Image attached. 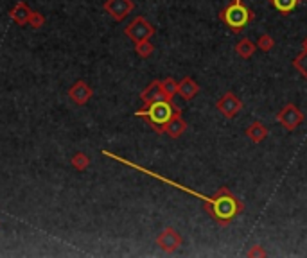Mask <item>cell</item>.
Instances as JSON below:
<instances>
[{
  "label": "cell",
  "instance_id": "10",
  "mask_svg": "<svg viewBox=\"0 0 307 258\" xmlns=\"http://www.w3.org/2000/svg\"><path fill=\"white\" fill-rule=\"evenodd\" d=\"M185 129H187V124H185V120L181 119V111L176 108V111H174V115L171 117V120L165 124L164 133H167L171 138H180V136L185 133Z\"/></svg>",
  "mask_w": 307,
  "mask_h": 258
},
{
  "label": "cell",
  "instance_id": "2",
  "mask_svg": "<svg viewBox=\"0 0 307 258\" xmlns=\"http://www.w3.org/2000/svg\"><path fill=\"white\" fill-rule=\"evenodd\" d=\"M176 108L172 106V101L162 99V101H155V103L146 104V108L140 111H137V117H144L153 127L156 129V133H164L165 124L171 120V117L174 115Z\"/></svg>",
  "mask_w": 307,
  "mask_h": 258
},
{
  "label": "cell",
  "instance_id": "7",
  "mask_svg": "<svg viewBox=\"0 0 307 258\" xmlns=\"http://www.w3.org/2000/svg\"><path fill=\"white\" fill-rule=\"evenodd\" d=\"M156 244H158L160 249L165 251V253H174V251L183 244V238H181V235L178 233L174 228H165L164 231L158 235V238H156Z\"/></svg>",
  "mask_w": 307,
  "mask_h": 258
},
{
  "label": "cell",
  "instance_id": "17",
  "mask_svg": "<svg viewBox=\"0 0 307 258\" xmlns=\"http://www.w3.org/2000/svg\"><path fill=\"white\" fill-rule=\"evenodd\" d=\"M162 90H164V94H165V99L172 101V97L178 94V82L172 77L164 79V81H162Z\"/></svg>",
  "mask_w": 307,
  "mask_h": 258
},
{
  "label": "cell",
  "instance_id": "8",
  "mask_svg": "<svg viewBox=\"0 0 307 258\" xmlns=\"http://www.w3.org/2000/svg\"><path fill=\"white\" fill-rule=\"evenodd\" d=\"M133 8H135V4L131 0H106L104 2V11L117 22L124 20L133 11Z\"/></svg>",
  "mask_w": 307,
  "mask_h": 258
},
{
  "label": "cell",
  "instance_id": "12",
  "mask_svg": "<svg viewBox=\"0 0 307 258\" xmlns=\"http://www.w3.org/2000/svg\"><path fill=\"white\" fill-rule=\"evenodd\" d=\"M178 94H180L185 101H191V99H194L198 94H200V84H198L193 77H189L187 75V77H183L180 82H178Z\"/></svg>",
  "mask_w": 307,
  "mask_h": 258
},
{
  "label": "cell",
  "instance_id": "24",
  "mask_svg": "<svg viewBox=\"0 0 307 258\" xmlns=\"http://www.w3.org/2000/svg\"><path fill=\"white\" fill-rule=\"evenodd\" d=\"M302 45H303V50H307V38H305V40H303V43H302Z\"/></svg>",
  "mask_w": 307,
  "mask_h": 258
},
{
  "label": "cell",
  "instance_id": "20",
  "mask_svg": "<svg viewBox=\"0 0 307 258\" xmlns=\"http://www.w3.org/2000/svg\"><path fill=\"white\" fill-rule=\"evenodd\" d=\"M275 47V40L271 38V34H261L257 41V49H261L262 52H270Z\"/></svg>",
  "mask_w": 307,
  "mask_h": 258
},
{
  "label": "cell",
  "instance_id": "13",
  "mask_svg": "<svg viewBox=\"0 0 307 258\" xmlns=\"http://www.w3.org/2000/svg\"><path fill=\"white\" fill-rule=\"evenodd\" d=\"M246 136H248L252 142L261 143L268 138V127L262 122H259V120H255V122H252L250 126L246 127Z\"/></svg>",
  "mask_w": 307,
  "mask_h": 258
},
{
  "label": "cell",
  "instance_id": "3",
  "mask_svg": "<svg viewBox=\"0 0 307 258\" xmlns=\"http://www.w3.org/2000/svg\"><path fill=\"white\" fill-rule=\"evenodd\" d=\"M219 18L232 29L233 33H239L241 29H244L246 25L254 20V13L242 4L241 0H232L221 13Z\"/></svg>",
  "mask_w": 307,
  "mask_h": 258
},
{
  "label": "cell",
  "instance_id": "1",
  "mask_svg": "<svg viewBox=\"0 0 307 258\" xmlns=\"http://www.w3.org/2000/svg\"><path fill=\"white\" fill-rule=\"evenodd\" d=\"M104 154H106V156H111V158H115V160L122 161V163L130 165V167H133V168H139V170L146 172V174H149V176H153V178H156V180H160V181H164V183L171 185V187H174V189L181 190V192L191 194V196H194V197H198V199H201V201L205 203V208L209 210V213L212 215V219L217 222V224H221V226L230 224V222H232L233 219L237 217L239 213L242 212V205L239 203V199H235V197H233L232 194H230V190L226 189V187H221V189L217 190V194H216L214 197H207V196H203V194L196 192V190H193V189H189V187H185V185L167 180V178L160 176V174H156V172H151V170H148V168L140 167V165L131 163V161H128V160H122V158H119V156H113L111 152H104Z\"/></svg>",
  "mask_w": 307,
  "mask_h": 258
},
{
  "label": "cell",
  "instance_id": "21",
  "mask_svg": "<svg viewBox=\"0 0 307 258\" xmlns=\"http://www.w3.org/2000/svg\"><path fill=\"white\" fill-rule=\"evenodd\" d=\"M70 163L74 165L78 170H85V168L90 165V158H88L85 152H78V154H74V158L70 160Z\"/></svg>",
  "mask_w": 307,
  "mask_h": 258
},
{
  "label": "cell",
  "instance_id": "22",
  "mask_svg": "<svg viewBox=\"0 0 307 258\" xmlns=\"http://www.w3.org/2000/svg\"><path fill=\"white\" fill-rule=\"evenodd\" d=\"M45 24V18H43V15H40V13H31V18H29V25H33L34 29L41 27V25Z\"/></svg>",
  "mask_w": 307,
  "mask_h": 258
},
{
  "label": "cell",
  "instance_id": "9",
  "mask_svg": "<svg viewBox=\"0 0 307 258\" xmlns=\"http://www.w3.org/2000/svg\"><path fill=\"white\" fill-rule=\"evenodd\" d=\"M92 95H94V92H92V88L86 84L85 81H78L69 90V97L72 99L76 104H79V106H83V104L88 103V101L92 99Z\"/></svg>",
  "mask_w": 307,
  "mask_h": 258
},
{
  "label": "cell",
  "instance_id": "14",
  "mask_svg": "<svg viewBox=\"0 0 307 258\" xmlns=\"http://www.w3.org/2000/svg\"><path fill=\"white\" fill-rule=\"evenodd\" d=\"M31 9L25 2H18L15 8L11 9V18L17 22L18 25H27L29 24V18H31Z\"/></svg>",
  "mask_w": 307,
  "mask_h": 258
},
{
  "label": "cell",
  "instance_id": "18",
  "mask_svg": "<svg viewBox=\"0 0 307 258\" xmlns=\"http://www.w3.org/2000/svg\"><path fill=\"white\" fill-rule=\"evenodd\" d=\"M293 66L307 79V50H302V52L293 59Z\"/></svg>",
  "mask_w": 307,
  "mask_h": 258
},
{
  "label": "cell",
  "instance_id": "23",
  "mask_svg": "<svg viewBox=\"0 0 307 258\" xmlns=\"http://www.w3.org/2000/svg\"><path fill=\"white\" fill-rule=\"evenodd\" d=\"M248 256H266V251L262 249L261 246H254L248 251Z\"/></svg>",
  "mask_w": 307,
  "mask_h": 258
},
{
  "label": "cell",
  "instance_id": "6",
  "mask_svg": "<svg viewBox=\"0 0 307 258\" xmlns=\"http://www.w3.org/2000/svg\"><path fill=\"white\" fill-rule=\"evenodd\" d=\"M216 110L219 111L225 119H233V117L239 115V111L242 110V103L237 95H233L232 92H228V94H225L216 103Z\"/></svg>",
  "mask_w": 307,
  "mask_h": 258
},
{
  "label": "cell",
  "instance_id": "11",
  "mask_svg": "<svg viewBox=\"0 0 307 258\" xmlns=\"http://www.w3.org/2000/svg\"><path fill=\"white\" fill-rule=\"evenodd\" d=\"M140 99H142L146 104L165 99V94H164V90H162V81H153L151 84H149L148 88L140 94ZM167 101H169V99H167Z\"/></svg>",
  "mask_w": 307,
  "mask_h": 258
},
{
  "label": "cell",
  "instance_id": "19",
  "mask_svg": "<svg viewBox=\"0 0 307 258\" xmlns=\"http://www.w3.org/2000/svg\"><path fill=\"white\" fill-rule=\"evenodd\" d=\"M155 50V47L149 43V40H144V41H139L135 43V52L139 54L140 57H149Z\"/></svg>",
  "mask_w": 307,
  "mask_h": 258
},
{
  "label": "cell",
  "instance_id": "4",
  "mask_svg": "<svg viewBox=\"0 0 307 258\" xmlns=\"http://www.w3.org/2000/svg\"><path fill=\"white\" fill-rule=\"evenodd\" d=\"M124 33H126L128 38H131V40L135 41V43H139V41L149 40V38L155 34V27L144 17H137L135 20L124 29Z\"/></svg>",
  "mask_w": 307,
  "mask_h": 258
},
{
  "label": "cell",
  "instance_id": "16",
  "mask_svg": "<svg viewBox=\"0 0 307 258\" xmlns=\"http://www.w3.org/2000/svg\"><path fill=\"white\" fill-rule=\"evenodd\" d=\"M270 2L279 13H282V15H289V13H293L296 9V6H298L300 0H270Z\"/></svg>",
  "mask_w": 307,
  "mask_h": 258
},
{
  "label": "cell",
  "instance_id": "5",
  "mask_svg": "<svg viewBox=\"0 0 307 258\" xmlns=\"http://www.w3.org/2000/svg\"><path fill=\"white\" fill-rule=\"evenodd\" d=\"M302 120H303V113L293 103L286 104V106L279 111V115H277V122L282 124L287 131L296 129V127L302 124Z\"/></svg>",
  "mask_w": 307,
  "mask_h": 258
},
{
  "label": "cell",
  "instance_id": "15",
  "mask_svg": "<svg viewBox=\"0 0 307 258\" xmlns=\"http://www.w3.org/2000/svg\"><path fill=\"white\" fill-rule=\"evenodd\" d=\"M255 50H257V43H254L250 38H242L237 45H235V52H237L242 59H248V57H252L255 54Z\"/></svg>",
  "mask_w": 307,
  "mask_h": 258
}]
</instances>
